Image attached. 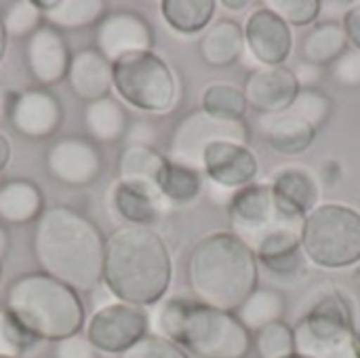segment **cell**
<instances>
[{
    "mask_svg": "<svg viewBox=\"0 0 360 358\" xmlns=\"http://www.w3.org/2000/svg\"><path fill=\"white\" fill-rule=\"evenodd\" d=\"M65 78H68L72 93L78 99L91 103V101L110 97L112 63L97 49H84L72 57Z\"/></svg>",
    "mask_w": 360,
    "mask_h": 358,
    "instance_id": "cell-22",
    "label": "cell"
},
{
    "mask_svg": "<svg viewBox=\"0 0 360 358\" xmlns=\"http://www.w3.org/2000/svg\"><path fill=\"white\" fill-rule=\"evenodd\" d=\"M150 325L156 335L171 340L194 358H247L253 348V338L236 314L188 298L162 302Z\"/></svg>",
    "mask_w": 360,
    "mask_h": 358,
    "instance_id": "cell-4",
    "label": "cell"
},
{
    "mask_svg": "<svg viewBox=\"0 0 360 358\" xmlns=\"http://www.w3.org/2000/svg\"><path fill=\"white\" fill-rule=\"evenodd\" d=\"M331 74L342 87H360V51L348 49L333 65Z\"/></svg>",
    "mask_w": 360,
    "mask_h": 358,
    "instance_id": "cell-40",
    "label": "cell"
},
{
    "mask_svg": "<svg viewBox=\"0 0 360 358\" xmlns=\"http://www.w3.org/2000/svg\"><path fill=\"white\" fill-rule=\"evenodd\" d=\"M289 358H308V357H302V354H293V357H289Z\"/></svg>",
    "mask_w": 360,
    "mask_h": 358,
    "instance_id": "cell-51",
    "label": "cell"
},
{
    "mask_svg": "<svg viewBox=\"0 0 360 358\" xmlns=\"http://www.w3.org/2000/svg\"><path fill=\"white\" fill-rule=\"evenodd\" d=\"M120 358H190V354L167 338L148 333L133 348H129Z\"/></svg>",
    "mask_w": 360,
    "mask_h": 358,
    "instance_id": "cell-39",
    "label": "cell"
},
{
    "mask_svg": "<svg viewBox=\"0 0 360 358\" xmlns=\"http://www.w3.org/2000/svg\"><path fill=\"white\" fill-rule=\"evenodd\" d=\"M4 310L38 342H61L78 335L86 319L78 291L44 272L15 279Z\"/></svg>",
    "mask_w": 360,
    "mask_h": 358,
    "instance_id": "cell-5",
    "label": "cell"
},
{
    "mask_svg": "<svg viewBox=\"0 0 360 358\" xmlns=\"http://www.w3.org/2000/svg\"><path fill=\"white\" fill-rule=\"evenodd\" d=\"M243 32L245 49L259 65H285L293 51L291 27L264 4L247 17Z\"/></svg>",
    "mask_w": 360,
    "mask_h": 358,
    "instance_id": "cell-13",
    "label": "cell"
},
{
    "mask_svg": "<svg viewBox=\"0 0 360 358\" xmlns=\"http://www.w3.org/2000/svg\"><path fill=\"white\" fill-rule=\"evenodd\" d=\"M226 8H234V11H238V8H247V0H226V2H221Z\"/></svg>",
    "mask_w": 360,
    "mask_h": 358,
    "instance_id": "cell-49",
    "label": "cell"
},
{
    "mask_svg": "<svg viewBox=\"0 0 360 358\" xmlns=\"http://www.w3.org/2000/svg\"><path fill=\"white\" fill-rule=\"evenodd\" d=\"M304 257L323 270H346L360 264V211L344 203H323L300 230Z\"/></svg>",
    "mask_w": 360,
    "mask_h": 358,
    "instance_id": "cell-7",
    "label": "cell"
},
{
    "mask_svg": "<svg viewBox=\"0 0 360 358\" xmlns=\"http://www.w3.org/2000/svg\"><path fill=\"white\" fill-rule=\"evenodd\" d=\"M257 124L270 148L283 156H300L312 148L316 139V129L291 112L259 116Z\"/></svg>",
    "mask_w": 360,
    "mask_h": 358,
    "instance_id": "cell-23",
    "label": "cell"
},
{
    "mask_svg": "<svg viewBox=\"0 0 360 358\" xmlns=\"http://www.w3.org/2000/svg\"><path fill=\"white\" fill-rule=\"evenodd\" d=\"M0 358H17V357H8V354H0Z\"/></svg>",
    "mask_w": 360,
    "mask_h": 358,
    "instance_id": "cell-52",
    "label": "cell"
},
{
    "mask_svg": "<svg viewBox=\"0 0 360 358\" xmlns=\"http://www.w3.org/2000/svg\"><path fill=\"white\" fill-rule=\"evenodd\" d=\"M6 32H4V25H2V17H0V63L4 59V51H6Z\"/></svg>",
    "mask_w": 360,
    "mask_h": 358,
    "instance_id": "cell-48",
    "label": "cell"
},
{
    "mask_svg": "<svg viewBox=\"0 0 360 358\" xmlns=\"http://www.w3.org/2000/svg\"><path fill=\"white\" fill-rule=\"evenodd\" d=\"M243 93L247 106L259 112V116H272L283 114L293 106L300 82L287 65H259L245 80Z\"/></svg>",
    "mask_w": 360,
    "mask_h": 358,
    "instance_id": "cell-16",
    "label": "cell"
},
{
    "mask_svg": "<svg viewBox=\"0 0 360 358\" xmlns=\"http://www.w3.org/2000/svg\"><path fill=\"white\" fill-rule=\"evenodd\" d=\"M257 283L255 251L234 232H211L192 247L188 285L198 304L234 314L257 289Z\"/></svg>",
    "mask_w": 360,
    "mask_h": 358,
    "instance_id": "cell-3",
    "label": "cell"
},
{
    "mask_svg": "<svg viewBox=\"0 0 360 358\" xmlns=\"http://www.w3.org/2000/svg\"><path fill=\"white\" fill-rule=\"evenodd\" d=\"M302 226L293 224H278L270 232H266L259 243L253 247L257 264L278 276H291L300 272L304 264V251L300 241Z\"/></svg>",
    "mask_w": 360,
    "mask_h": 358,
    "instance_id": "cell-20",
    "label": "cell"
},
{
    "mask_svg": "<svg viewBox=\"0 0 360 358\" xmlns=\"http://www.w3.org/2000/svg\"><path fill=\"white\" fill-rule=\"evenodd\" d=\"M272 13H276L289 27L312 25L323 8L321 0H268L264 2Z\"/></svg>",
    "mask_w": 360,
    "mask_h": 358,
    "instance_id": "cell-37",
    "label": "cell"
},
{
    "mask_svg": "<svg viewBox=\"0 0 360 358\" xmlns=\"http://www.w3.org/2000/svg\"><path fill=\"white\" fill-rule=\"evenodd\" d=\"M152 44L154 32L150 23L135 11L108 13L97 23V51L110 63L131 53L152 51Z\"/></svg>",
    "mask_w": 360,
    "mask_h": 358,
    "instance_id": "cell-17",
    "label": "cell"
},
{
    "mask_svg": "<svg viewBox=\"0 0 360 358\" xmlns=\"http://www.w3.org/2000/svg\"><path fill=\"white\" fill-rule=\"evenodd\" d=\"M129 133V146H152L154 141V127H150L148 122H135L131 129H127Z\"/></svg>",
    "mask_w": 360,
    "mask_h": 358,
    "instance_id": "cell-44",
    "label": "cell"
},
{
    "mask_svg": "<svg viewBox=\"0 0 360 358\" xmlns=\"http://www.w3.org/2000/svg\"><path fill=\"white\" fill-rule=\"evenodd\" d=\"M228 219L232 228L230 232L243 238L251 249L274 226L287 224L276 213L270 184H255V181L232 194L228 203Z\"/></svg>",
    "mask_w": 360,
    "mask_h": 358,
    "instance_id": "cell-11",
    "label": "cell"
},
{
    "mask_svg": "<svg viewBox=\"0 0 360 358\" xmlns=\"http://www.w3.org/2000/svg\"><path fill=\"white\" fill-rule=\"evenodd\" d=\"M255 350L259 358H289L295 354L293 327L285 321H276L255 335Z\"/></svg>",
    "mask_w": 360,
    "mask_h": 358,
    "instance_id": "cell-36",
    "label": "cell"
},
{
    "mask_svg": "<svg viewBox=\"0 0 360 358\" xmlns=\"http://www.w3.org/2000/svg\"><path fill=\"white\" fill-rule=\"evenodd\" d=\"M6 251H8V234H6V230L0 226V262H2V257L6 255Z\"/></svg>",
    "mask_w": 360,
    "mask_h": 358,
    "instance_id": "cell-47",
    "label": "cell"
},
{
    "mask_svg": "<svg viewBox=\"0 0 360 358\" xmlns=\"http://www.w3.org/2000/svg\"><path fill=\"white\" fill-rule=\"evenodd\" d=\"M46 25L55 30H80L97 25L108 13L101 0H36Z\"/></svg>",
    "mask_w": 360,
    "mask_h": 358,
    "instance_id": "cell-26",
    "label": "cell"
},
{
    "mask_svg": "<svg viewBox=\"0 0 360 358\" xmlns=\"http://www.w3.org/2000/svg\"><path fill=\"white\" fill-rule=\"evenodd\" d=\"M38 344V340L27 333L15 317H11L6 310H0V354L17 357L32 350Z\"/></svg>",
    "mask_w": 360,
    "mask_h": 358,
    "instance_id": "cell-38",
    "label": "cell"
},
{
    "mask_svg": "<svg viewBox=\"0 0 360 358\" xmlns=\"http://www.w3.org/2000/svg\"><path fill=\"white\" fill-rule=\"evenodd\" d=\"M190 358H194V357H190Z\"/></svg>",
    "mask_w": 360,
    "mask_h": 358,
    "instance_id": "cell-53",
    "label": "cell"
},
{
    "mask_svg": "<svg viewBox=\"0 0 360 358\" xmlns=\"http://www.w3.org/2000/svg\"><path fill=\"white\" fill-rule=\"evenodd\" d=\"M112 211L127 224V226H141L152 228V224L165 211V200L160 198L158 190L148 184L139 181H122L118 179L110 192Z\"/></svg>",
    "mask_w": 360,
    "mask_h": 358,
    "instance_id": "cell-21",
    "label": "cell"
},
{
    "mask_svg": "<svg viewBox=\"0 0 360 358\" xmlns=\"http://www.w3.org/2000/svg\"><path fill=\"white\" fill-rule=\"evenodd\" d=\"M27 70L36 82L42 87H53L68 76L72 53L63 34L46 23H42L30 38L25 46Z\"/></svg>",
    "mask_w": 360,
    "mask_h": 358,
    "instance_id": "cell-18",
    "label": "cell"
},
{
    "mask_svg": "<svg viewBox=\"0 0 360 358\" xmlns=\"http://www.w3.org/2000/svg\"><path fill=\"white\" fill-rule=\"evenodd\" d=\"M63 118L59 99L46 89H27L17 93L11 103L8 120L25 137L44 139L51 137Z\"/></svg>",
    "mask_w": 360,
    "mask_h": 358,
    "instance_id": "cell-19",
    "label": "cell"
},
{
    "mask_svg": "<svg viewBox=\"0 0 360 358\" xmlns=\"http://www.w3.org/2000/svg\"><path fill=\"white\" fill-rule=\"evenodd\" d=\"M200 110L219 120L240 122V120H245L249 106H247L243 89H238L234 84H211L202 93Z\"/></svg>",
    "mask_w": 360,
    "mask_h": 358,
    "instance_id": "cell-33",
    "label": "cell"
},
{
    "mask_svg": "<svg viewBox=\"0 0 360 358\" xmlns=\"http://www.w3.org/2000/svg\"><path fill=\"white\" fill-rule=\"evenodd\" d=\"M46 169L59 184L82 188L99 177L103 156L97 143L86 137H63L49 148Z\"/></svg>",
    "mask_w": 360,
    "mask_h": 358,
    "instance_id": "cell-12",
    "label": "cell"
},
{
    "mask_svg": "<svg viewBox=\"0 0 360 358\" xmlns=\"http://www.w3.org/2000/svg\"><path fill=\"white\" fill-rule=\"evenodd\" d=\"M342 25L346 30V36H348V42L352 44V49L360 51V2L352 4L344 19H342Z\"/></svg>",
    "mask_w": 360,
    "mask_h": 358,
    "instance_id": "cell-42",
    "label": "cell"
},
{
    "mask_svg": "<svg viewBox=\"0 0 360 358\" xmlns=\"http://www.w3.org/2000/svg\"><path fill=\"white\" fill-rule=\"evenodd\" d=\"M274 207L283 222L302 226V222L319 207V181L306 167H283L270 181Z\"/></svg>",
    "mask_w": 360,
    "mask_h": 358,
    "instance_id": "cell-15",
    "label": "cell"
},
{
    "mask_svg": "<svg viewBox=\"0 0 360 358\" xmlns=\"http://www.w3.org/2000/svg\"><path fill=\"white\" fill-rule=\"evenodd\" d=\"M295 116H300L302 120H306L308 124H312L316 131L323 129L327 124V120L331 118L333 112V101L331 97L321 91L319 87H310V89H300L293 106L287 110Z\"/></svg>",
    "mask_w": 360,
    "mask_h": 358,
    "instance_id": "cell-34",
    "label": "cell"
},
{
    "mask_svg": "<svg viewBox=\"0 0 360 358\" xmlns=\"http://www.w3.org/2000/svg\"><path fill=\"white\" fill-rule=\"evenodd\" d=\"M321 70H323V68H319V65H312V63L302 61V63L293 70V74H295V78H297V82H300V89H310V87H314V84L319 82V78H321Z\"/></svg>",
    "mask_w": 360,
    "mask_h": 358,
    "instance_id": "cell-43",
    "label": "cell"
},
{
    "mask_svg": "<svg viewBox=\"0 0 360 358\" xmlns=\"http://www.w3.org/2000/svg\"><path fill=\"white\" fill-rule=\"evenodd\" d=\"M32 245L42 272L74 291H91L103 283L105 238L84 213L70 207L44 209Z\"/></svg>",
    "mask_w": 360,
    "mask_h": 358,
    "instance_id": "cell-1",
    "label": "cell"
},
{
    "mask_svg": "<svg viewBox=\"0 0 360 358\" xmlns=\"http://www.w3.org/2000/svg\"><path fill=\"white\" fill-rule=\"evenodd\" d=\"M55 358H97V350L89 344L84 335L78 333V335L57 342Z\"/></svg>",
    "mask_w": 360,
    "mask_h": 358,
    "instance_id": "cell-41",
    "label": "cell"
},
{
    "mask_svg": "<svg viewBox=\"0 0 360 358\" xmlns=\"http://www.w3.org/2000/svg\"><path fill=\"white\" fill-rule=\"evenodd\" d=\"M200 57L211 68H230L234 65L245 51V32L243 25L234 19L213 21L198 44Z\"/></svg>",
    "mask_w": 360,
    "mask_h": 358,
    "instance_id": "cell-24",
    "label": "cell"
},
{
    "mask_svg": "<svg viewBox=\"0 0 360 358\" xmlns=\"http://www.w3.org/2000/svg\"><path fill=\"white\" fill-rule=\"evenodd\" d=\"M84 124L89 133L101 143L118 141L120 137L127 135V129H129L124 108L112 97H103V99L86 103Z\"/></svg>",
    "mask_w": 360,
    "mask_h": 358,
    "instance_id": "cell-30",
    "label": "cell"
},
{
    "mask_svg": "<svg viewBox=\"0 0 360 358\" xmlns=\"http://www.w3.org/2000/svg\"><path fill=\"white\" fill-rule=\"evenodd\" d=\"M167 165L162 156L152 146H127L118 158V177L122 181H139L156 188V181Z\"/></svg>",
    "mask_w": 360,
    "mask_h": 358,
    "instance_id": "cell-31",
    "label": "cell"
},
{
    "mask_svg": "<svg viewBox=\"0 0 360 358\" xmlns=\"http://www.w3.org/2000/svg\"><path fill=\"white\" fill-rule=\"evenodd\" d=\"M150 331V317L143 308L112 300L99 306L89 323L84 338L103 354H124Z\"/></svg>",
    "mask_w": 360,
    "mask_h": 358,
    "instance_id": "cell-10",
    "label": "cell"
},
{
    "mask_svg": "<svg viewBox=\"0 0 360 358\" xmlns=\"http://www.w3.org/2000/svg\"><path fill=\"white\" fill-rule=\"evenodd\" d=\"M2 276H4V270H2V262H0V285H2Z\"/></svg>",
    "mask_w": 360,
    "mask_h": 358,
    "instance_id": "cell-50",
    "label": "cell"
},
{
    "mask_svg": "<svg viewBox=\"0 0 360 358\" xmlns=\"http://www.w3.org/2000/svg\"><path fill=\"white\" fill-rule=\"evenodd\" d=\"M173 281L165 238L141 226H122L105 241L103 285L114 300L148 308L162 302Z\"/></svg>",
    "mask_w": 360,
    "mask_h": 358,
    "instance_id": "cell-2",
    "label": "cell"
},
{
    "mask_svg": "<svg viewBox=\"0 0 360 358\" xmlns=\"http://www.w3.org/2000/svg\"><path fill=\"white\" fill-rule=\"evenodd\" d=\"M8 162H11V141L0 131V173L8 167Z\"/></svg>",
    "mask_w": 360,
    "mask_h": 358,
    "instance_id": "cell-45",
    "label": "cell"
},
{
    "mask_svg": "<svg viewBox=\"0 0 360 358\" xmlns=\"http://www.w3.org/2000/svg\"><path fill=\"white\" fill-rule=\"evenodd\" d=\"M13 93H8V91H4L2 87H0V124L8 118V114H11V103H13Z\"/></svg>",
    "mask_w": 360,
    "mask_h": 358,
    "instance_id": "cell-46",
    "label": "cell"
},
{
    "mask_svg": "<svg viewBox=\"0 0 360 358\" xmlns=\"http://www.w3.org/2000/svg\"><path fill=\"white\" fill-rule=\"evenodd\" d=\"M215 0H162L160 15L167 25L184 36L205 32L215 17Z\"/></svg>",
    "mask_w": 360,
    "mask_h": 358,
    "instance_id": "cell-28",
    "label": "cell"
},
{
    "mask_svg": "<svg viewBox=\"0 0 360 358\" xmlns=\"http://www.w3.org/2000/svg\"><path fill=\"white\" fill-rule=\"evenodd\" d=\"M287 310L285 298L283 293L274 291V289H255L245 302L243 306L234 312L236 319L245 325V329L251 331H259L276 321H283V314Z\"/></svg>",
    "mask_w": 360,
    "mask_h": 358,
    "instance_id": "cell-32",
    "label": "cell"
},
{
    "mask_svg": "<svg viewBox=\"0 0 360 358\" xmlns=\"http://www.w3.org/2000/svg\"><path fill=\"white\" fill-rule=\"evenodd\" d=\"M156 190H158L160 198L165 200V205H175V207L190 205L202 192L200 171L171 162L167 158V165L156 181Z\"/></svg>",
    "mask_w": 360,
    "mask_h": 358,
    "instance_id": "cell-29",
    "label": "cell"
},
{
    "mask_svg": "<svg viewBox=\"0 0 360 358\" xmlns=\"http://www.w3.org/2000/svg\"><path fill=\"white\" fill-rule=\"evenodd\" d=\"M251 133L245 120L228 122L209 116L202 110H194L186 114L173 135L169 148V160L190 167L194 171H202V154L215 141H236L249 146Z\"/></svg>",
    "mask_w": 360,
    "mask_h": 358,
    "instance_id": "cell-9",
    "label": "cell"
},
{
    "mask_svg": "<svg viewBox=\"0 0 360 358\" xmlns=\"http://www.w3.org/2000/svg\"><path fill=\"white\" fill-rule=\"evenodd\" d=\"M0 17L4 32L11 38H30L42 25V11L38 2L32 0H19L8 4L4 13H0Z\"/></svg>",
    "mask_w": 360,
    "mask_h": 358,
    "instance_id": "cell-35",
    "label": "cell"
},
{
    "mask_svg": "<svg viewBox=\"0 0 360 358\" xmlns=\"http://www.w3.org/2000/svg\"><path fill=\"white\" fill-rule=\"evenodd\" d=\"M112 89L129 106L165 114L177 99V80L169 63L154 51L124 55L112 63Z\"/></svg>",
    "mask_w": 360,
    "mask_h": 358,
    "instance_id": "cell-8",
    "label": "cell"
},
{
    "mask_svg": "<svg viewBox=\"0 0 360 358\" xmlns=\"http://www.w3.org/2000/svg\"><path fill=\"white\" fill-rule=\"evenodd\" d=\"M202 173L213 186L236 192L255 181L259 158L247 143L215 141L202 154Z\"/></svg>",
    "mask_w": 360,
    "mask_h": 358,
    "instance_id": "cell-14",
    "label": "cell"
},
{
    "mask_svg": "<svg viewBox=\"0 0 360 358\" xmlns=\"http://www.w3.org/2000/svg\"><path fill=\"white\" fill-rule=\"evenodd\" d=\"M295 354L308 358H360V335L350 298L323 293L293 329Z\"/></svg>",
    "mask_w": 360,
    "mask_h": 358,
    "instance_id": "cell-6",
    "label": "cell"
},
{
    "mask_svg": "<svg viewBox=\"0 0 360 358\" xmlns=\"http://www.w3.org/2000/svg\"><path fill=\"white\" fill-rule=\"evenodd\" d=\"M44 211V196L30 179H11L0 186V217L8 224L38 222Z\"/></svg>",
    "mask_w": 360,
    "mask_h": 358,
    "instance_id": "cell-25",
    "label": "cell"
},
{
    "mask_svg": "<svg viewBox=\"0 0 360 358\" xmlns=\"http://www.w3.org/2000/svg\"><path fill=\"white\" fill-rule=\"evenodd\" d=\"M350 49L342 21L316 23L302 42V61L325 68L333 65Z\"/></svg>",
    "mask_w": 360,
    "mask_h": 358,
    "instance_id": "cell-27",
    "label": "cell"
}]
</instances>
